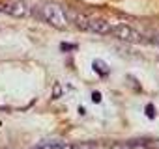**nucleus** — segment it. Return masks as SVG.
I'll return each mask as SVG.
<instances>
[{
    "mask_svg": "<svg viewBox=\"0 0 159 149\" xmlns=\"http://www.w3.org/2000/svg\"><path fill=\"white\" fill-rule=\"evenodd\" d=\"M71 21L83 32H92V34H111V28H112L107 21L96 19V17H86V15H73Z\"/></svg>",
    "mask_w": 159,
    "mask_h": 149,
    "instance_id": "nucleus-1",
    "label": "nucleus"
},
{
    "mask_svg": "<svg viewBox=\"0 0 159 149\" xmlns=\"http://www.w3.org/2000/svg\"><path fill=\"white\" fill-rule=\"evenodd\" d=\"M41 13H43V19H45L49 24H52L54 28L64 30V28H67V24H69L66 11H64L62 6H58V4H45L43 10H41Z\"/></svg>",
    "mask_w": 159,
    "mask_h": 149,
    "instance_id": "nucleus-2",
    "label": "nucleus"
},
{
    "mask_svg": "<svg viewBox=\"0 0 159 149\" xmlns=\"http://www.w3.org/2000/svg\"><path fill=\"white\" fill-rule=\"evenodd\" d=\"M111 34L116 36L122 41H131V43L142 41V34L139 30H135L133 26H127V24H116V26H112L111 28Z\"/></svg>",
    "mask_w": 159,
    "mask_h": 149,
    "instance_id": "nucleus-3",
    "label": "nucleus"
},
{
    "mask_svg": "<svg viewBox=\"0 0 159 149\" xmlns=\"http://www.w3.org/2000/svg\"><path fill=\"white\" fill-rule=\"evenodd\" d=\"M0 11L6 13V15H10V17L21 19V17L26 15L28 8L25 4V0H4V2L0 4Z\"/></svg>",
    "mask_w": 159,
    "mask_h": 149,
    "instance_id": "nucleus-4",
    "label": "nucleus"
},
{
    "mask_svg": "<svg viewBox=\"0 0 159 149\" xmlns=\"http://www.w3.org/2000/svg\"><path fill=\"white\" fill-rule=\"evenodd\" d=\"M142 39H148L152 45L159 47V28H155V30H148V32L142 36Z\"/></svg>",
    "mask_w": 159,
    "mask_h": 149,
    "instance_id": "nucleus-5",
    "label": "nucleus"
},
{
    "mask_svg": "<svg viewBox=\"0 0 159 149\" xmlns=\"http://www.w3.org/2000/svg\"><path fill=\"white\" fill-rule=\"evenodd\" d=\"M129 149H152L150 142H144V140H137L133 143H129Z\"/></svg>",
    "mask_w": 159,
    "mask_h": 149,
    "instance_id": "nucleus-6",
    "label": "nucleus"
},
{
    "mask_svg": "<svg viewBox=\"0 0 159 149\" xmlns=\"http://www.w3.org/2000/svg\"><path fill=\"white\" fill-rule=\"evenodd\" d=\"M52 149H75V147H71V145H67V143H54Z\"/></svg>",
    "mask_w": 159,
    "mask_h": 149,
    "instance_id": "nucleus-7",
    "label": "nucleus"
},
{
    "mask_svg": "<svg viewBox=\"0 0 159 149\" xmlns=\"http://www.w3.org/2000/svg\"><path fill=\"white\" fill-rule=\"evenodd\" d=\"M146 114H148L150 117H153V116H155V110H153V106H152V104H148V106H146Z\"/></svg>",
    "mask_w": 159,
    "mask_h": 149,
    "instance_id": "nucleus-8",
    "label": "nucleus"
},
{
    "mask_svg": "<svg viewBox=\"0 0 159 149\" xmlns=\"http://www.w3.org/2000/svg\"><path fill=\"white\" fill-rule=\"evenodd\" d=\"M112 149H129V143H116L112 145Z\"/></svg>",
    "mask_w": 159,
    "mask_h": 149,
    "instance_id": "nucleus-9",
    "label": "nucleus"
},
{
    "mask_svg": "<svg viewBox=\"0 0 159 149\" xmlns=\"http://www.w3.org/2000/svg\"><path fill=\"white\" fill-rule=\"evenodd\" d=\"M150 145H152V149H159V140H152Z\"/></svg>",
    "mask_w": 159,
    "mask_h": 149,
    "instance_id": "nucleus-10",
    "label": "nucleus"
},
{
    "mask_svg": "<svg viewBox=\"0 0 159 149\" xmlns=\"http://www.w3.org/2000/svg\"><path fill=\"white\" fill-rule=\"evenodd\" d=\"M38 149H52V143H43V145H39Z\"/></svg>",
    "mask_w": 159,
    "mask_h": 149,
    "instance_id": "nucleus-11",
    "label": "nucleus"
},
{
    "mask_svg": "<svg viewBox=\"0 0 159 149\" xmlns=\"http://www.w3.org/2000/svg\"><path fill=\"white\" fill-rule=\"evenodd\" d=\"M60 90H62V88H60V86H54V97H58V95H60V93H62V92H60Z\"/></svg>",
    "mask_w": 159,
    "mask_h": 149,
    "instance_id": "nucleus-12",
    "label": "nucleus"
},
{
    "mask_svg": "<svg viewBox=\"0 0 159 149\" xmlns=\"http://www.w3.org/2000/svg\"><path fill=\"white\" fill-rule=\"evenodd\" d=\"M92 99H94L96 103H99V101H101V95H99V93H94V95H92Z\"/></svg>",
    "mask_w": 159,
    "mask_h": 149,
    "instance_id": "nucleus-13",
    "label": "nucleus"
}]
</instances>
